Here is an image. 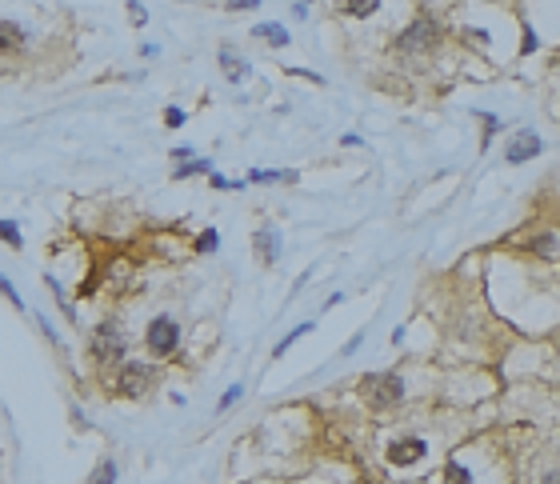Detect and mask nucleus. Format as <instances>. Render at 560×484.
Returning <instances> with one entry per match:
<instances>
[{
  "label": "nucleus",
  "mask_w": 560,
  "mask_h": 484,
  "mask_svg": "<svg viewBox=\"0 0 560 484\" xmlns=\"http://www.w3.org/2000/svg\"><path fill=\"white\" fill-rule=\"evenodd\" d=\"M364 397L373 409H397L400 397H404V380L392 373H380V376H368L364 380Z\"/></svg>",
  "instance_id": "1"
},
{
  "label": "nucleus",
  "mask_w": 560,
  "mask_h": 484,
  "mask_svg": "<svg viewBox=\"0 0 560 484\" xmlns=\"http://www.w3.org/2000/svg\"><path fill=\"white\" fill-rule=\"evenodd\" d=\"M436 40H440V28H436L433 20H416V25H409L404 32H400L397 49L404 52V56H424Z\"/></svg>",
  "instance_id": "2"
},
{
  "label": "nucleus",
  "mask_w": 560,
  "mask_h": 484,
  "mask_svg": "<svg viewBox=\"0 0 560 484\" xmlns=\"http://www.w3.org/2000/svg\"><path fill=\"white\" fill-rule=\"evenodd\" d=\"M176 345H180V324H176L173 316H156V321L149 324V348L156 356H168Z\"/></svg>",
  "instance_id": "3"
},
{
  "label": "nucleus",
  "mask_w": 560,
  "mask_h": 484,
  "mask_svg": "<svg viewBox=\"0 0 560 484\" xmlns=\"http://www.w3.org/2000/svg\"><path fill=\"white\" fill-rule=\"evenodd\" d=\"M92 356L97 360L125 356V333H120L116 324H100L97 333H92Z\"/></svg>",
  "instance_id": "4"
},
{
  "label": "nucleus",
  "mask_w": 560,
  "mask_h": 484,
  "mask_svg": "<svg viewBox=\"0 0 560 484\" xmlns=\"http://www.w3.org/2000/svg\"><path fill=\"white\" fill-rule=\"evenodd\" d=\"M152 368L149 364H125V373L116 376V388L125 392V397H140V392H149L152 388Z\"/></svg>",
  "instance_id": "5"
},
{
  "label": "nucleus",
  "mask_w": 560,
  "mask_h": 484,
  "mask_svg": "<svg viewBox=\"0 0 560 484\" xmlns=\"http://www.w3.org/2000/svg\"><path fill=\"white\" fill-rule=\"evenodd\" d=\"M536 152H540V137H533V132H516L509 144V164H524L533 161Z\"/></svg>",
  "instance_id": "6"
},
{
  "label": "nucleus",
  "mask_w": 560,
  "mask_h": 484,
  "mask_svg": "<svg viewBox=\"0 0 560 484\" xmlns=\"http://www.w3.org/2000/svg\"><path fill=\"white\" fill-rule=\"evenodd\" d=\"M424 457V440H397V445H388V460L392 464H416Z\"/></svg>",
  "instance_id": "7"
},
{
  "label": "nucleus",
  "mask_w": 560,
  "mask_h": 484,
  "mask_svg": "<svg viewBox=\"0 0 560 484\" xmlns=\"http://www.w3.org/2000/svg\"><path fill=\"white\" fill-rule=\"evenodd\" d=\"M256 249H261L264 264H276V256H280V236H276L273 228H261V232H256Z\"/></svg>",
  "instance_id": "8"
},
{
  "label": "nucleus",
  "mask_w": 560,
  "mask_h": 484,
  "mask_svg": "<svg viewBox=\"0 0 560 484\" xmlns=\"http://www.w3.org/2000/svg\"><path fill=\"white\" fill-rule=\"evenodd\" d=\"M20 44H25V32H20V25H13V20H0V52H20Z\"/></svg>",
  "instance_id": "9"
},
{
  "label": "nucleus",
  "mask_w": 560,
  "mask_h": 484,
  "mask_svg": "<svg viewBox=\"0 0 560 484\" xmlns=\"http://www.w3.org/2000/svg\"><path fill=\"white\" fill-rule=\"evenodd\" d=\"M220 68H224V76H228V80H232V85H240V80H244V76H249V64L240 61L237 52H228V49L220 52Z\"/></svg>",
  "instance_id": "10"
},
{
  "label": "nucleus",
  "mask_w": 560,
  "mask_h": 484,
  "mask_svg": "<svg viewBox=\"0 0 560 484\" xmlns=\"http://www.w3.org/2000/svg\"><path fill=\"white\" fill-rule=\"evenodd\" d=\"M256 37H264L268 44H288V32L280 25H256Z\"/></svg>",
  "instance_id": "11"
},
{
  "label": "nucleus",
  "mask_w": 560,
  "mask_h": 484,
  "mask_svg": "<svg viewBox=\"0 0 560 484\" xmlns=\"http://www.w3.org/2000/svg\"><path fill=\"white\" fill-rule=\"evenodd\" d=\"M92 484H116V460H104L92 476Z\"/></svg>",
  "instance_id": "12"
},
{
  "label": "nucleus",
  "mask_w": 560,
  "mask_h": 484,
  "mask_svg": "<svg viewBox=\"0 0 560 484\" xmlns=\"http://www.w3.org/2000/svg\"><path fill=\"white\" fill-rule=\"evenodd\" d=\"M444 484H473V476H468L461 464H448V469H444Z\"/></svg>",
  "instance_id": "13"
},
{
  "label": "nucleus",
  "mask_w": 560,
  "mask_h": 484,
  "mask_svg": "<svg viewBox=\"0 0 560 484\" xmlns=\"http://www.w3.org/2000/svg\"><path fill=\"white\" fill-rule=\"evenodd\" d=\"M0 236H4L13 249H20V244H25V240H20V228H16L13 221H0Z\"/></svg>",
  "instance_id": "14"
},
{
  "label": "nucleus",
  "mask_w": 560,
  "mask_h": 484,
  "mask_svg": "<svg viewBox=\"0 0 560 484\" xmlns=\"http://www.w3.org/2000/svg\"><path fill=\"white\" fill-rule=\"evenodd\" d=\"M192 173H212V168H209V161H188V164L176 168V180H180V176H192Z\"/></svg>",
  "instance_id": "15"
},
{
  "label": "nucleus",
  "mask_w": 560,
  "mask_h": 484,
  "mask_svg": "<svg viewBox=\"0 0 560 484\" xmlns=\"http://www.w3.org/2000/svg\"><path fill=\"white\" fill-rule=\"evenodd\" d=\"M216 244H220V236H216V228H209V232H200V236H197V249H200V252H212Z\"/></svg>",
  "instance_id": "16"
},
{
  "label": "nucleus",
  "mask_w": 560,
  "mask_h": 484,
  "mask_svg": "<svg viewBox=\"0 0 560 484\" xmlns=\"http://www.w3.org/2000/svg\"><path fill=\"white\" fill-rule=\"evenodd\" d=\"M164 125H168V128H180V125H185V112H180V108H168V112H164Z\"/></svg>",
  "instance_id": "17"
},
{
  "label": "nucleus",
  "mask_w": 560,
  "mask_h": 484,
  "mask_svg": "<svg viewBox=\"0 0 560 484\" xmlns=\"http://www.w3.org/2000/svg\"><path fill=\"white\" fill-rule=\"evenodd\" d=\"M376 13V0L373 4H349V16H373Z\"/></svg>",
  "instance_id": "18"
},
{
  "label": "nucleus",
  "mask_w": 560,
  "mask_h": 484,
  "mask_svg": "<svg viewBox=\"0 0 560 484\" xmlns=\"http://www.w3.org/2000/svg\"><path fill=\"white\" fill-rule=\"evenodd\" d=\"M0 292H4V297L13 300V304H20V292H16V288L8 285V280H4V276H0Z\"/></svg>",
  "instance_id": "19"
},
{
  "label": "nucleus",
  "mask_w": 560,
  "mask_h": 484,
  "mask_svg": "<svg viewBox=\"0 0 560 484\" xmlns=\"http://www.w3.org/2000/svg\"><path fill=\"white\" fill-rule=\"evenodd\" d=\"M240 392H244V388H240V385H232V388H228V392H224V400H220V409H228V404H232V400H237Z\"/></svg>",
  "instance_id": "20"
},
{
  "label": "nucleus",
  "mask_w": 560,
  "mask_h": 484,
  "mask_svg": "<svg viewBox=\"0 0 560 484\" xmlns=\"http://www.w3.org/2000/svg\"><path fill=\"white\" fill-rule=\"evenodd\" d=\"M128 16L140 25V20H144V4H128Z\"/></svg>",
  "instance_id": "21"
},
{
  "label": "nucleus",
  "mask_w": 560,
  "mask_h": 484,
  "mask_svg": "<svg viewBox=\"0 0 560 484\" xmlns=\"http://www.w3.org/2000/svg\"><path fill=\"white\" fill-rule=\"evenodd\" d=\"M552 244H556L552 236H540V240H536V249H540V252H552Z\"/></svg>",
  "instance_id": "22"
},
{
  "label": "nucleus",
  "mask_w": 560,
  "mask_h": 484,
  "mask_svg": "<svg viewBox=\"0 0 560 484\" xmlns=\"http://www.w3.org/2000/svg\"><path fill=\"white\" fill-rule=\"evenodd\" d=\"M540 484H560V472H545V480Z\"/></svg>",
  "instance_id": "23"
}]
</instances>
